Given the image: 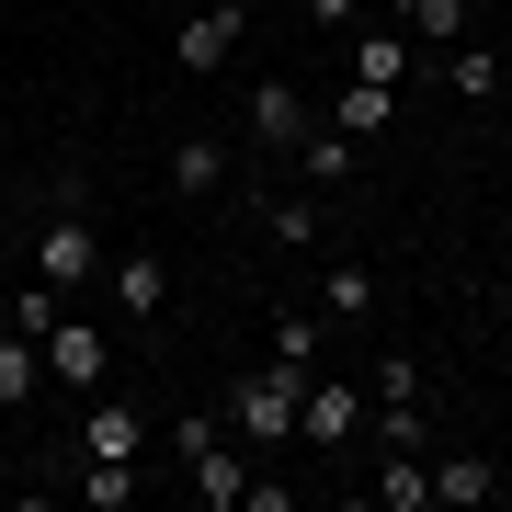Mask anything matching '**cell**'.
<instances>
[{"label": "cell", "mask_w": 512, "mask_h": 512, "mask_svg": "<svg viewBox=\"0 0 512 512\" xmlns=\"http://www.w3.org/2000/svg\"><path fill=\"white\" fill-rule=\"evenodd\" d=\"M296 399H308V376H296V365H262V376H239L228 387V433L239 444H251V456H274V444H296Z\"/></svg>", "instance_id": "cell-1"}, {"label": "cell", "mask_w": 512, "mask_h": 512, "mask_svg": "<svg viewBox=\"0 0 512 512\" xmlns=\"http://www.w3.org/2000/svg\"><path fill=\"white\" fill-rule=\"evenodd\" d=\"M103 274V239H92V217H80V205H57V217L35 228V285H57V296H80Z\"/></svg>", "instance_id": "cell-2"}, {"label": "cell", "mask_w": 512, "mask_h": 512, "mask_svg": "<svg viewBox=\"0 0 512 512\" xmlns=\"http://www.w3.org/2000/svg\"><path fill=\"white\" fill-rule=\"evenodd\" d=\"M239 35H251V0H194V12H183V35H171L183 80H217L228 57H239Z\"/></svg>", "instance_id": "cell-3"}, {"label": "cell", "mask_w": 512, "mask_h": 512, "mask_svg": "<svg viewBox=\"0 0 512 512\" xmlns=\"http://www.w3.org/2000/svg\"><path fill=\"white\" fill-rule=\"evenodd\" d=\"M308 126H319V103L296 92V80H251V103H239V137H251L262 160H274V148H296Z\"/></svg>", "instance_id": "cell-4"}, {"label": "cell", "mask_w": 512, "mask_h": 512, "mask_svg": "<svg viewBox=\"0 0 512 512\" xmlns=\"http://www.w3.org/2000/svg\"><path fill=\"white\" fill-rule=\"evenodd\" d=\"M103 376H114V342L80 308H57L46 319V387H103Z\"/></svg>", "instance_id": "cell-5"}, {"label": "cell", "mask_w": 512, "mask_h": 512, "mask_svg": "<svg viewBox=\"0 0 512 512\" xmlns=\"http://www.w3.org/2000/svg\"><path fill=\"white\" fill-rule=\"evenodd\" d=\"M148 433H160V421H148V399H92V410H80V467H92V456L137 467V456H148Z\"/></svg>", "instance_id": "cell-6"}, {"label": "cell", "mask_w": 512, "mask_h": 512, "mask_svg": "<svg viewBox=\"0 0 512 512\" xmlns=\"http://www.w3.org/2000/svg\"><path fill=\"white\" fill-rule=\"evenodd\" d=\"M103 296H114V319H137V330H148V319L171 308V262L137 239V251H114V262H103Z\"/></svg>", "instance_id": "cell-7"}, {"label": "cell", "mask_w": 512, "mask_h": 512, "mask_svg": "<svg viewBox=\"0 0 512 512\" xmlns=\"http://www.w3.org/2000/svg\"><path fill=\"white\" fill-rule=\"evenodd\" d=\"M183 478H194V501H205V512H239V490H251V444L217 433L205 456H183Z\"/></svg>", "instance_id": "cell-8"}, {"label": "cell", "mask_w": 512, "mask_h": 512, "mask_svg": "<svg viewBox=\"0 0 512 512\" xmlns=\"http://www.w3.org/2000/svg\"><path fill=\"white\" fill-rule=\"evenodd\" d=\"M296 433H308V444H353V433H365V387H319V376H308Z\"/></svg>", "instance_id": "cell-9"}, {"label": "cell", "mask_w": 512, "mask_h": 512, "mask_svg": "<svg viewBox=\"0 0 512 512\" xmlns=\"http://www.w3.org/2000/svg\"><path fill=\"white\" fill-rule=\"evenodd\" d=\"M490 490H501L490 456H467V444H456V456H433V512H490Z\"/></svg>", "instance_id": "cell-10"}, {"label": "cell", "mask_w": 512, "mask_h": 512, "mask_svg": "<svg viewBox=\"0 0 512 512\" xmlns=\"http://www.w3.org/2000/svg\"><path fill=\"white\" fill-rule=\"evenodd\" d=\"M330 126H342L353 148H376L387 126H399V92H387V80H342V103H330Z\"/></svg>", "instance_id": "cell-11"}, {"label": "cell", "mask_w": 512, "mask_h": 512, "mask_svg": "<svg viewBox=\"0 0 512 512\" xmlns=\"http://www.w3.org/2000/svg\"><path fill=\"white\" fill-rule=\"evenodd\" d=\"M228 171H239L228 137H183L171 148V194H228Z\"/></svg>", "instance_id": "cell-12"}, {"label": "cell", "mask_w": 512, "mask_h": 512, "mask_svg": "<svg viewBox=\"0 0 512 512\" xmlns=\"http://www.w3.org/2000/svg\"><path fill=\"white\" fill-rule=\"evenodd\" d=\"M296 171H308V194H342V183H353V137L319 114V126L296 137Z\"/></svg>", "instance_id": "cell-13"}, {"label": "cell", "mask_w": 512, "mask_h": 512, "mask_svg": "<svg viewBox=\"0 0 512 512\" xmlns=\"http://www.w3.org/2000/svg\"><path fill=\"white\" fill-rule=\"evenodd\" d=\"M308 308L319 319H376V274H365V262H330V274L308 285Z\"/></svg>", "instance_id": "cell-14"}, {"label": "cell", "mask_w": 512, "mask_h": 512, "mask_svg": "<svg viewBox=\"0 0 512 512\" xmlns=\"http://www.w3.org/2000/svg\"><path fill=\"white\" fill-rule=\"evenodd\" d=\"M444 80H456V103H501L512 69H501V46H467V35H456V46H444Z\"/></svg>", "instance_id": "cell-15"}, {"label": "cell", "mask_w": 512, "mask_h": 512, "mask_svg": "<svg viewBox=\"0 0 512 512\" xmlns=\"http://www.w3.org/2000/svg\"><path fill=\"white\" fill-rule=\"evenodd\" d=\"M319 353H330V319H319V308H274V365L319 376Z\"/></svg>", "instance_id": "cell-16"}, {"label": "cell", "mask_w": 512, "mask_h": 512, "mask_svg": "<svg viewBox=\"0 0 512 512\" xmlns=\"http://www.w3.org/2000/svg\"><path fill=\"white\" fill-rule=\"evenodd\" d=\"M365 490H376V512H433V467L421 456H376Z\"/></svg>", "instance_id": "cell-17"}, {"label": "cell", "mask_w": 512, "mask_h": 512, "mask_svg": "<svg viewBox=\"0 0 512 512\" xmlns=\"http://www.w3.org/2000/svg\"><path fill=\"white\" fill-rule=\"evenodd\" d=\"M35 387H46V342L35 330H0V410H23Z\"/></svg>", "instance_id": "cell-18"}, {"label": "cell", "mask_w": 512, "mask_h": 512, "mask_svg": "<svg viewBox=\"0 0 512 512\" xmlns=\"http://www.w3.org/2000/svg\"><path fill=\"white\" fill-rule=\"evenodd\" d=\"M399 12V35H421V46H456L467 35V0H387Z\"/></svg>", "instance_id": "cell-19"}, {"label": "cell", "mask_w": 512, "mask_h": 512, "mask_svg": "<svg viewBox=\"0 0 512 512\" xmlns=\"http://www.w3.org/2000/svg\"><path fill=\"white\" fill-rule=\"evenodd\" d=\"M353 80H387V92L410 80V35H399V23H376V35L353 46Z\"/></svg>", "instance_id": "cell-20"}, {"label": "cell", "mask_w": 512, "mask_h": 512, "mask_svg": "<svg viewBox=\"0 0 512 512\" xmlns=\"http://www.w3.org/2000/svg\"><path fill=\"white\" fill-rule=\"evenodd\" d=\"M262 239H274V251H308V239H319V205L308 194H262Z\"/></svg>", "instance_id": "cell-21"}, {"label": "cell", "mask_w": 512, "mask_h": 512, "mask_svg": "<svg viewBox=\"0 0 512 512\" xmlns=\"http://www.w3.org/2000/svg\"><path fill=\"white\" fill-rule=\"evenodd\" d=\"M80 501H92V512H126V501H137V467H114V456H92V478H80Z\"/></svg>", "instance_id": "cell-22"}, {"label": "cell", "mask_w": 512, "mask_h": 512, "mask_svg": "<svg viewBox=\"0 0 512 512\" xmlns=\"http://www.w3.org/2000/svg\"><path fill=\"white\" fill-rule=\"evenodd\" d=\"M217 433H228L217 410H171V456H205V444H217Z\"/></svg>", "instance_id": "cell-23"}, {"label": "cell", "mask_w": 512, "mask_h": 512, "mask_svg": "<svg viewBox=\"0 0 512 512\" xmlns=\"http://www.w3.org/2000/svg\"><path fill=\"white\" fill-rule=\"evenodd\" d=\"M57 308H69L57 285H23V296H12V330H35V342H46V319H57Z\"/></svg>", "instance_id": "cell-24"}, {"label": "cell", "mask_w": 512, "mask_h": 512, "mask_svg": "<svg viewBox=\"0 0 512 512\" xmlns=\"http://www.w3.org/2000/svg\"><path fill=\"white\" fill-rule=\"evenodd\" d=\"M376 399H421V365H410V353H376Z\"/></svg>", "instance_id": "cell-25"}, {"label": "cell", "mask_w": 512, "mask_h": 512, "mask_svg": "<svg viewBox=\"0 0 512 512\" xmlns=\"http://www.w3.org/2000/svg\"><path fill=\"white\" fill-rule=\"evenodd\" d=\"M296 12H308V23H353L365 0H296Z\"/></svg>", "instance_id": "cell-26"}, {"label": "cell", "mask_w": 512, "mask_h": 512, "mask_svg": "<svg viewBox=\"0 0 512 512\" xmlns=\"http://www.w3.org/2000/svg\"><path fill=\"white\" fill-rule=\"evenodd\" d=\"M490 501H501V512H512V467H501V490H490Z\"/></svg>", "instance_id": "cell-27"}, {"label": "cell", "mask_w": 512, "mask_h": 512, "mask_svg": "<svg viewBox=\"0 0 512 512\" xmlns=\"http://www.w3.org/2000/svg\"><path fill=\"white\" fill-rule=\"evenodd\" d=\"M501 69H512V35H501Z\"/></svg>", "instance_id": "cell-28"}, {"label": "cell", "mask_w": 512, "mask_h": 512, "mask_svg": "<svg viewBox=\"0 0 512 512\" xmlns=\"http://www.w3.org/2000/svg\"><path fill=\"white\" fill-rule=\"evenodd\" d=\"M183 12H194V0H183Z\"/></svg>", "instance_id": "cell-29"}]
</instances>
